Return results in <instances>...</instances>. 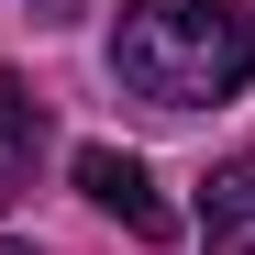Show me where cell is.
<instances>
[{"instance_id": "obj_3", "label": "cell", "mask_w": 255, "mask_h": 255, "mask_svg": "<svg viewBox=\"0 0 255 255\" xmlns=\"http://www.w3.org/2000/svg\"><path fill=\"white\" fill-rule=\"evenodd\" d=\"M200 244L211 255H255V155H222L200 189Z\"/></svg>"}, {"instance_id": "obj_5", "label": "cell", "mask_w": 255, "mask_h": 255, "mask_svg": "<svg viewBox=\"0 0 255 255\" xmlns=\"http://www.w3.org/2000/svg\"><path fill=\"white\" fill-rule=\"evenodd\" d=\"M0 255H33V244H0Z\"/></svg>"}, {"instance_id": "obj_1", "label": "cell", "mask_w": 255, "mask_h": 255, "mask_svg": "<svg viewBox=\"0 0 255 255\" xmlns=\"http://www.w3.org/2000/svg\"><path fill=\"white\" fill-rule=\"evenodd\" d=\"M111 78L144 111H222L255 78V11L244 0H122Z\"/></svg>"}, {"instance_id": "obj_4", "label": "cell", "mask_w": 255, "mask_h": 255, "mask_svg": "<svg viewBox=\"0 0 255 255\" xmlns=\"http://www.w3.org/2000/svg\"><path fill=\"white\" fill-rule=\"evenodd\" d=\"M33 155H45V100L22 78H0V211L33 189Z\"/></svg>"}, {"instance_id": "obj_2", "label": "cell", "mask_w": 255, "mask_h": 255, "mask_svg": "<svg viewBox=\"0 0 255 255\" xmlns=\"http://www.w3.org/2000/svg\"><path fill=\"white\" fill-rule=\"evenodd\" d=\"M78 189H89V211H111L133 244H178V211H166V189L144 178V155H122V144H78Z\"/></svg>"}]
</instances>
